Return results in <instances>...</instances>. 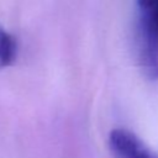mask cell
I'll return each instance as SVG.
<instances>
[{"instance_id": "1", "label": "cell", "mask_w": 158, "mask_h": 158, "mask_svg": "<svg viewBox=\"0 0 158 158\" xmlns=\"http://www.w3.org/2000/svg\"><path fill=\"white\" fill-rule=\"evenodd\" d=\"M139 64L149 79L158 78V0H136Z\"/></svg>"}, {"instance_id": "2", "label": "cell", "mask_w": 158, "mask_h": 158, "mask_svg": "<svg viewBox=\"0 0 158 158\" xmlns=\"http://www.w3.org/2000/svg\"><path fill=\"white\" fill-rule=\"evenodd\" d=\"M109 146L115 158H158V156L133 132L115 128L110 132Z\"/></svg>"}, {"instance_id": "3", "label": "cell", "mask_w": 158, "mask_h": 158, "mask_svg": "<svg viewBox=\"0 0 158 158\" xmlns=\"http://www.w3.org/2000/svg\"><path fill=\"white\" fill-rule=\"evenodd\" d=\"M16 57V42L14 37L0 27V69L11 65Z\"/></svg>"}]
</instances>
